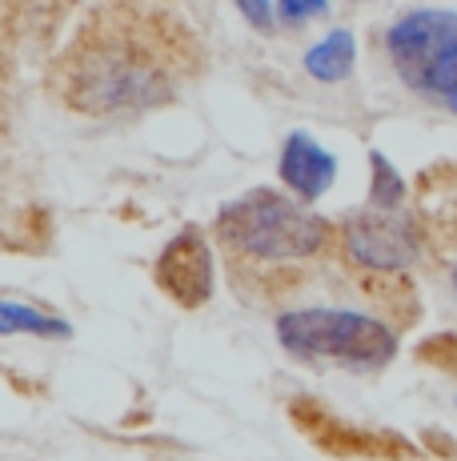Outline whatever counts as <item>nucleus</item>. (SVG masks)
Segmentation results:
<instances>
[{"label":"nucleus","mask_w":457,"mask_h":461,"mask_svg":"<svg viewBox=\"0 0 457 461\" xmlns=\"http://www.w3.org/2000/svg\"><path fill=\"white\" fill-rule=\"evenodd\" d=\"M197 44L181 21L140 8H104L57 65V88L76 113L133 117L173 101L197 73Z\"/></svg>","instance_id":"nucleus-1"},{"label":"nucleus","mask_w":457,"mask_h":461,"mask_svg":"<svg viewBox=\"0 0 457 461\" xmlns=\"http://www.w3.org/2000/svg\"><path fill=\"white\" fill-rule=\"evenodd\" d=\"M217 241L233 257L289 269L329 249V225L301 201H289L273 189H249L217 212Z\"/></svg>","instance_id":"nucleus-2"},{"label":"nucleus","mask_w":457,"mask_h":461,"mask_svg":"<svg viewBox=\"0 0 457 461\" xmlns=\"http://www.w3.org/2000/svg\"><path fill=\"white\" fill-rule=\"evenodd\" d=\"M277 341L297 361H329L349 369H385L398 353V333L373 313L345 305H297L277 313Z\"/></svg>","instance_id":"nucleus-3"},{"label":"nucleus","mask_w":457,"mask_h":461,"mask_svg":"<svg viewBox=\"0 0 457 461\" xmlns=\"http://www.w3.org/2000/svg\"><path fill=\"white\" fill-rule=\"evenodd\" d=\"M393 73L409 93L457 113V13L417 8L385 32Z\"/></svg>","instance_id":"nucleus-4"},{"label":"nucleus","mask_w":457,"mask_h":461,"mask_svg":"<svg viewBox=\"0 0 457 461\" xmlns=\"http://www.w3.org/2000/svg\"><path fill=\"white\" fill-rule=\"evenodd\" d=\"M341 249L365 273H401L426 249V229L406 209L369 205L341 225Z\"/></svg>","instance_id":"nucleus-5"},{"label":"nucleus","mask_w":457,"mask_h":461,"mask_svg":"<svg viewBox=\"0 0 457 461\" xmlns=\"http://www.w3.org/2000/svg\"><path fill=\"white\" fill-rule=\"evenodd\" d=\"M153 281L165 297H173L181 309H201L213 297V249L201 229H184L161 249L153 265Z\"/></svg>","instance_id":"nucleus-6"},{"label":"nucleus","mask_w":457,"mask_h":461,"mask_svg":"<svg viewBox=\"0 0 457 461\" xmlns=\"http://www.w3.org/2000/svg\"><path fill=\"white\" fill-rule=\"evenodd\" d=\"M281 181L297 193V201H318L337 176V161L325 145L309 137V132H289L281 145Z\"/></svg>","instance_id":"nucleus-7"},{"label":"nucleus","mask_w":457,"mask_h":461,"mask_svg":"<svg viewBox=\"0 0 457 461\" xmlns=\"http://www.w3.org/2000/svg\"><path fill=\"white\" fill-rule=\"evenodd\" d=\"M354 57H357V44L349 29H333L325 41H318L309 52H305V73L321 85H337L354 73Z\"/></svg>","instance_id":"nucleus-8"},{"label":"nucleus","mask_w":457,"mask_h":461,"mask_svg":"<svg viewBox=\"0 0 457 461\" xmlns=\"http://www.w3.org/2000/svg\"><path fill=\"white\" fill-rule=\"evenodd\" d=\"M0 333H37V337H68V325L45 309L0 301Z\"/></svg>","instance_id":"nucleus-9"},{"label":"nucleus","mask_w":457,"mask_h":461,"mask_svg":"<svg viewBox=\"0 0 457 461\" xmlns=\"http://www.w3.org/2000/svg\"><path fill=\"white\" fill-rule=\"evenodd\" d=\"M401 201H406V181L398 176V168L385 161V153H373V197H369V205L401 209Z\"/></svg>","instance_id":"nucleus-10"},{"label":"nucleus","mask_w":457,"mask_h":461,"mask_svg":"<svg viewBox=\"0 0 457 461\" xmlns=\"http://www.w3.org/2000/svg\"><path fill=\"white\" fill-rule=\"evenodd\" d=\"M329 0H277V16L285 24H305L313 16H325Z\"/></svg>","instance_id":"nucleus-11"},{"label":"nucleus","mask_w":457,"mask_h":461,"mask_svg":"<svg viewBox=\"0 0 457 461\" xmlns=\"http://www.w3.org/2000/svg\"><path fill=\"white\" fill-rule=\"evenodd\" d=\"M241 8V16L249 21V29L257 32H273V21H277V5L273 0H233Z\"/></svg>","instance_id":"nucleus-12"},{"label":"nucleus","mask_w":457,"mask_h":461,"mask_svg":"<svg viewBox=\"0 0 457 461\" xmlns=\"http://www.w3.org/2000/svg\"><path fill=\"white\" fill-rule=\"evenodd\" d=\"M450 289H453V297H457V269H450Z\"/></svg>","instance_id":"nucleus-13"}]
</instances>
